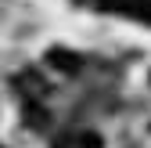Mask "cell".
<instances>
[{
	"mask_svg": "<svg viewBox=\"0 0 151 148\" xmlns=\"http://www.w3.org/2000/svg\"><path fill=\"white\" fill-rule=\"evenodd\" d=\"M101 7L119 11V15H133V18H147L151 22V0H97Z\"/></svg>",
	"mask_w": 151,
	"mask_h": 148,
	"instance_id": "6da1fadb",
	"label": "cell"
},
{
	"mask_svg": "<svg viewBox=\"0 0 151 148\" xmlns=\"http://www.w3.org/2000/svg\"><path fill=\"white\" fill-rule=\"evenodd\" d=\"M54 69H61V72H68V76H76L79 72V58L76 54H68V51H50V58H47Z\"/></svg>",
	"mask_w": 151,
	"mask_h": 148,
	"instance_id": "277c9868",
	"label": "cell"
},
{
	"mask_svg": "<svg viewBox=\"0 0 151 148\" xmlns=\"http://www.w3.org/2000/svg\"><path fill=\"white\" fill-rule=\"evenodd\" d=\"M18 87L25 90V101H40V98H47V83L36 76V72H25V76H18Z\"/></svg>",
	"mask_w": 151,
	"mask_h": 148,
	"instance_id": "7a4b0ae2",
	"label": "cell"
},
{
	"mask_svg": "<svg viewBox=\"0 0 151 148\" xmlns=\"http://www.w3.org/2000/svg\"><path fill=\"white\" fill-rule=\"evenodd\" d=\"M54 148H104V141L97 137V134H68V137H61Z\"/></svg>",
	"mask_w": 151,
	"mask_h": 148,
	"instance_id": "3957f363",
	"label": "cell"
}]
</instances>
